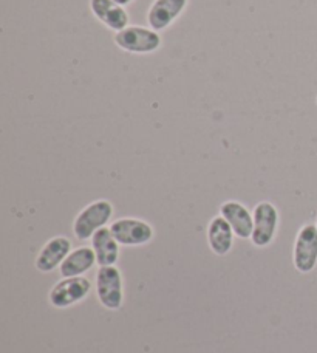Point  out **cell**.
<instances>
[{"label": "cell", "mask_w": 317, "mask_h": 353, "mask_svg": "<svg viewBox=\"0 0 317 353\" xmlns=\"http://www.w3.org/2000/svg\"><path fill=\"white\" fill-rule=\"evenodd\" d=\"M220 216L231 225L236 237L248 241L254 230V216L242 201L227 200L220 206Z\"/></svg>", "instance_id": "cell-11"}, {"label": "cell", "mask_w": 317, "mask_h": 353, "mask_svg": "<svg viewBox=\"0 0 317 353\" xmlns=\"http://www.w3.org/2000/svg\"><path fill=\"white\" fill-rule=\"evenodd\" d=\"M187 5L189 0H154L145 14L149 27L158 33L167 30L183 16Z\"/></svg>", "instance_id": "cell-8"}, {"label": "cell", "mask_w": 317, "mask_h": 353, "mask_svg": "<svg viewBox=\"0 0 317 353\" xmlns=\"http://www.w3.org/2000/svg\"><path fill=\"white\" fill-rule=\"evenodd\" d=\"M113 43L130 54H152L163 47V37L158 31L143 25H129L113 36Z\"/></svg>", "instance_id": "cell-2"}, {"label": "cell", "mask_w": 317, "mask_h": 353, "mask_svg": "<svg viewBox=\"0 0 317 353\" xmlns=\"http://www.w3.org/2000/svg\"><path fill=\"white\" fill-rule=\"evenodd\" d=\"M234 230L220 214L207 223V245L214 254L226 256L234 247Z\"/></svg>", "instance_id": "cell-12"}, {"label": "cell", "mask_w": 317, "mask_h": 353, "mask_svg": "<svg viewBox=\"0 0 317 353\" xmlns=\"http://www.w3.org/2000/svg\"><path fill=\"white\" fill-rule=\"evenodd\" d=\"M88 8L96 21L115 33L129 27V12L125 11V6L116 3L115 0H88Z\"/></svg>", "instance_id": "cell-9"}, {"label": "cell", "mask_w": 317, "mask_h": 353, "mask_svg": "<svg viewBox=\"0 0 317 353\" xmlns=\"http://www.w3.org/2000/svg\"><path fill=\"white\" fill-rule=\"evenodd\" d=\"M113 205L112 201L105 199H99L92 201L90 205H87L78 216L74 217L73 222V232L74 237L79 242L92 241L94 232L103 230L110 222L113 217Z\"/></svg>", "instance_id": "cell-1"}, {"label": "cell", "mask_w": 317, "mask_h": 353, "mask_svg": "<svg viewBox=\"0 0 317 353\" xmlns=\"http://www.w3.org/2000/svg\"><path fill=\"white\" fill-rule=\"evenodd\" d=\"M92 248L96 254V262L99 267H112L116 265L119 259V243L113 237L110 228H103L94 232L92 237Z\"/></svg>", "instance_id": "cell-13"}, {"label": "cell", "mask_w": 317, "mask_h": 353, "mask_svg": "<svg viewBox=\"0 0 317 353\" xmlns=\"http://www.w3.org/2000/svg\"><path fill=\"white\" fill-rule=\"evenodd\" d=\"M254 216V230L251 242L254 247L265 248L274 242L278 230V210L271 201H260L252 210Z\"/></svg>", "instance_id": "cell-4"}, {"label": "cell", "mask_w": 317, "mask_h": 353, "mask_svg": "<svg viewBox=\"0 0 317 353\" xmlns=\"http://www.w3.org/2000/svg\"><path fill=\"white\" fill-rule=\"evenodd\" d=\"M294 268L302 274H308L317 265V226L305 223L299 230L293 248Z\"/></svg>", "instance_id": "cell-7"}, {"label": "cell", "mask_w": 317, "mask_h": 353, "mask_svg": "<svg viewBox=\"0 0 317 353\" xmlns=\"http://www.w3.org/2000/svg\"><path fill=\"white\" fill-rule=\"evenodd\" d=\"M96 262V254L92 247H79L72 250L67 259L59 267V273L62 277H76L85 274L90 271Z\"/></svg>", "instance_id": "cell-14"}, {"label": "cell", "mask_w": 317, "mask_h": 353, "mask_svg": "<svg viewBox=\"0 0 317 353\" xmlns=\"http://www.w3.org/2000/svg\"><path fill=\"white\" fill-rule=\"evenodd\" d=\"M113 237L116 239L123 247H143V245L152 242L155 236L154 226L143 219L123 217L115 220L110 225Z\"/></svg>", "instance_id": "cell-6"}, {"label": "cell", "mask_w": 317, "mask_h": 353, "mask_svg": "<svg viewBox=\"0 0 317 353\" xmlns=\"http://www.w3.org/2000/svg\"><path fill=\"white\" fill-rule=\"evenodd\" d=\"M92 292V282L84 276L63 277L54 283L48 293V301L54 308H68L79 304Z\"/></svg>", "instance_id": "cell-5"}, {"label": "cell", "mask_w": 317, "mask_h": 353, "mask_svg": "<svg viewBox=\"0 0 317 353\" xmlns=\"http://www.w3.org/2000/svg\"><path fill=\"white\" fill-rule=\"evenodd\" d=\"M116 3H119V5H123V6H127V5H130L133 0H115Z\"/></svg>", "instance_id": "cell-15"}, {"label": "cell", "mask_w": 317, "mask_h": 353, "mask_svg": "<svg viewBox=\"0 0 317 353\" xmlns=\"http://www.w3.org/2000/svg\"><path fill=\"white\" fill-rule=\"evenodd\" d=\"M316 226H317V222H316Z\"/></svg>", "instance_id": "cell-17"}, {"label": "cell", "mask_w": 317, "mask_h": 353, "mask_svg": "<svg viewBox=\"0 0 317 353\" xmlns=\"http://www.w3.org/2000/svg\"><path fill=\"white\" fill-rule=\"evenodd\" d=\"M70 253H72V241L65 236H56L41 248L34 265L41 273H52L54 270H59Z\"/></svg>", "instance_id": "cell-10"}, {"label": "cell", "mask_w": 317, "mask_h": 353, "mask_svg": "<svg viewBox=\"0 0 317 353\" xmlns=\"http://www.w3.org/2000/svg\"><path fill=\"white\" fill-rule=\"evenodd\" d=\"M316 103H317V98H316Z\"/></svg>", "instance_id": "cell-16"}, {"label": "cell", "mask_w": 317, "mask_h": 353, "mask_svg": "<svg viewBox=\"0 0 317 353\" xmlns=\"http://www.w3.org/2000/svg\"><path fill=\"white\" fill-rule=\"evenodd\" d=\"M96 296L107 310H119L124 304V279L121 270L115 265L99 267L96 271Z\"/></svg>", "instance_id": "cell-3"}]
</instances>
